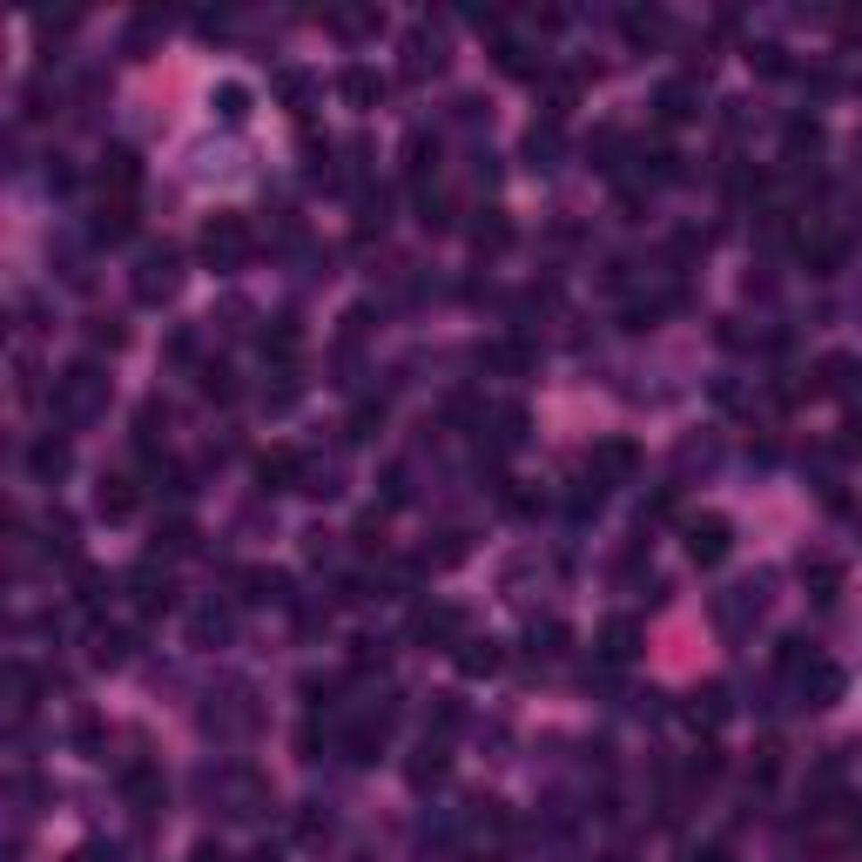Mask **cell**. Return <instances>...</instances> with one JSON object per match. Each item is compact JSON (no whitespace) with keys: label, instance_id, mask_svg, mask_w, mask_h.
Wrapping results in <instances>:
<instances>
[{"label":"cell","instance_id":"2","mask_svg":"<svg viewBox=\"0 0 862 862\" xmlns=\"http://www.w3.org/2000/svg\"><path fill=\"white\" fill-rule=\"evenodd\" d=\"M202 242H209V257H236L242 229H236V223H209V236H202Z\"/></svg>","mask_w":862,"mask_h":862},{"label":"cell","instance_id":"1","mask_svg":"<svg viewBox=\"0 0 862 862\" xmlns=\"http://www.w3.org/2000/svg\"><path fill=\"white\" fill-rule=\"evenodd\" d=\"M721 553H727V526L721 519H701L694 526V560H721Z\"/></svg>","mask_w":862,"mask_h":862},{"label":"cell","instance_id":"3","mask_svg":"<svg viewBox=\"0 0 862 862\" xmlns=\"http://www.w3.org/2000/svg\"><path fill=\"white\" fill-rule=\"evenodd\" d=\"M606 653H634V627H627V620L606 627Z\"/></svg>","mask_w":862,"mask_h":862},{"label":"cell","instance_id":"4","mask_svg":"<svg viewBox=\"0 0 862 862\" xmlns=\"http://www.w3.org/2000/svg\"><path fill=\"white\" fill-rule=\"evenodd\" d=\"M242 102H250L242 88H223V115H229V121H242Z\"/></svg>","mask_w":862,"mask_h":862}]
</instances>
